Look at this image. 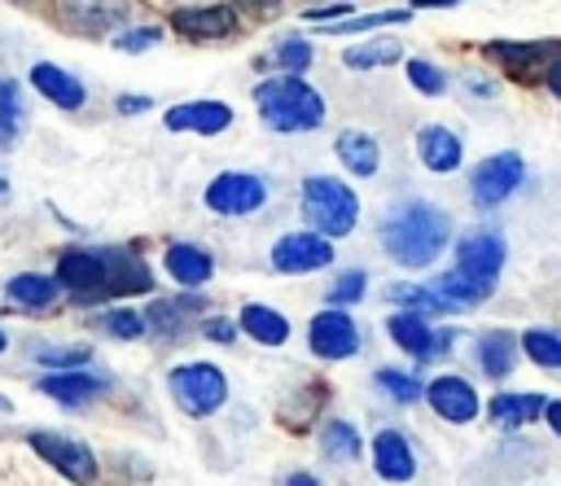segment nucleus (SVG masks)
<instances>
[{"label": "nucleus", "instance_id": "f257e3e1", "mask_svg": "<svg viewBox=\"0 0 561 486\" xmlns=\"http://www.w3.org/2000/svg\"><path fill=\"white\" fill-rule=\"evenodd\" d=\"M57 285L79 302H101V298L149 293L153 276L127 250H66L57 263Z\"/></svg>", "mask_w": 561, "mask_h": 486}, {"label": "nucleus", "instance_id": "f03ea898", "mask_svg": "<svg viewBox=\"0 0 561 486\" xmlns=\"http://www.w3.org/2000/svg\"><path fill=\"white\" fill-rule=\"evenodd\" d=\"M451 241V219L430 201H403L381 223V245L399 267H430Z\"/></svg>", "mask_w": 561, "mask_h": 486}, {"label": "nucleus", "instance_id": "7ed1b4c3", "mask_svg": "<svg viewBox=\"0 0 561 486\" xmlns=\"http://www.w3.org/2000/svg\"><path fill=\"white\" fill-rule=\"evenodd\" d=\"M254 105L272 131H316L324 118V96L298 74H272L254 88Z\"/></svg>", "mask_w": 561, "mask_h": 486}, {"label": "nucleus", "instance_id": "20e7f679", "mask_svg": "<svg viewBox=\"0 0 561 486\" xmlns=\"http://www.w3.org/2000/svg\"><path fill=\"white\" fill-rule=\"evenodd\" d=\"M302 215L316 236H346L359 223V197L333 180V175H307L302 180Z\"/></svg>", "mask_w": 561, "mask_h": 486}, {"label": "nucleus", "instance_id": "39448f33", "mask_svg": "<svg viewBox=\"0 0 561 486\" xmlns=\"http://www.w3.org/2000/svg\"><path fill=\"white\" fill-rule=\"evenodd\" d=\"M167 385H171V398L184 416H210L228 398V377L215 363H180Z\"/></svg>", "mask_w": 561, "mask_h": 486}, {"label": "nucleus", "instance_id": "423d86ee", "mask_svg": "<svg viewBox=\"0 0 561 486\" xmlns=\"http://www.w3.org/2000/svg\"><path fill=\"white\" fill-rule=\"evenodd\" d=\"M31 447H35L61 477H70V482H79V486H88V482L96 477V455H92L88 442H79V438H66V433H53V429H35V433H31Z\"/></svg>", "mask_w": 561, "mask_h": 486}, {"label": "nucleus", "instance_id": "0eeeda50", "mask_svg": "<svg viewBox=\"0 0 561 486\" xmlns=\"http://www.w3.org/2000/svg\"><path fill=\"white\" fill-rule=\"evenodd\" d=\"M267 201V184L245 171H224L206 184V206L219 215H254Z\"/></svg>", "mask_w": 561, "mask_h": 486}, {"label": "nucleus", "instance_id": "6e6552de", "mask_svg": "<svg viewBox=\"0 0 561 486\" xmlns=\"http://www.w3.org/2000/svg\"><path fill=\"white\" fill-rule=\"evenodd\" d=\"M526 166L517 153H491L486 162L473 166V180H469V193L478 206H500L517 184H522Z\"/></svg>", "mask_w": 561, "mask_h": 486}, {"label": "nucleus", "instance_id": "1a4fd4ad", "mask_svg": "<svg viewBox=\"0 0 561 486\" xmlns=\"http://www.w3.org/2000/svg\"><path fill=\"white\" fill-rule=\"evenodd\" d=\"M333 263V245L316 232H285L272 245V267L285 276H302V271H320Z\"/></svg>", "mask_w": 561, "mask_h": 486}, {"label": "nucleus", "instance_id": "9d476101", "mask_svg": "<svg viewBox=\"0 0 561 486\" xmlns=\"http://www.w3.org/2000/svg\"><path fill=\"white\" fill-rule=\"evenodd\" d=\"M307 342L320 359H351L359 350V328L346 311H320L307 324Z\"/></svg>", "mask_w": 561, "mask_h": 486}, {"label": "nucleus", "instance_id": "9b49d317", "mask_svg": "<svg viewBox=\"0 0 561 486\" xmlns=\"http://www.w3.org/2000/svg\"><path fill=\"white\" fill-rule=\"evenodd\" d=\"M390 337L399 350H408L412 359H438L451 350V333H434L425 315H412V311H394L390 315Z\"/></svg>", "mask_w": 561, "mask_h": 486}, {"label": "nucleus", "instance_id": "f8f14e48", "mask_svg": "<svg viewBox=\"0 0 561 486\" xmlns=\"http://www.w3.org/2000/svg\"><path fill=\"white\" fill-rule=\"evenodd\" d=\"M500 267H504V241L495 232H469L456 245V271H465V276H473L491 289L500 280Z\"/></svg>", "mask_w": 561, "mask_h": 486}, {"label": "nucleus", "instance_id": "ddd939ff", "mask_svg": "<svg viewBox=\"0 0 561 486\" xmlns=\"http://www.w3.org/2000/svg\"><path fill=\"white\" fill-rule=\"evenodd\" d=\"M175 31L180 35H193V39H224L237 31V9L228 4H180L171 13Z\"/></svg>", "mask_w": 561, "mask_h": 486}, {"label": "nucleus", "instance_id": "4468645a", "mask_svg": "<svg viewBox=\"0 0 561 486\" xmlns=\"http://www.w3.org/2000/svg\"><path fill=\"white\" fill-rule=\"evenodd\" d=\"M425 398H430V407L443 416V420H451V425H465V420H473L478 416V394H473V385L465 381V377H434L430 385H425Z\"/></svg>", "mask_w": 561, "mask_h": 486}, {"label": "nucleus", "instance_id": "2eb2a0df", "mask_svg": "<svg viewBox=\"0 0 561 486\" xmlns=\"http://www.w3.org/2000/svg\"><path fill=\"white\" fill-rule=\"evenodd\" d=\"M105 377L101 372H88V368H75V372H48L44 381H39V394H48V398H57L61 407H83V403H92L96 394H105Z\"/></svg>", "mask_w": 561, "mask_h": 486}, {"label": "nucleus", "instance_id": "dca6fc26", "mask_svg": "<svg viewBox=\"0 0 561 486\" xmlns=\"http://www.w3.org/2000/svg\"><path fill=\"white\" fill-rule=\"evenodd\" d=\"M232 123V109L224 101H184L167 109L171 131H197V136H219Z\"/></svg>", "mask_w": 561, "mask_h": 486}, {"label": "nucleus", "instance_id": "f3484780", "mask_svg": "<svg viewBox=\"0 0 561 486\" xmlns=\"http://www.w3.org/2000/svg\"><path fill=\"white\" fill-rule=\"evenodd\" d=\"M373 468L386 482H408L416 473V455H412V447H408V438L399 429H381L373 438Z\"/></svg>", "mask_w": 561, "mask_h": 486}, {"label": "nucleus", "instance_id": "a211bd4d", "mask_svg": "<svg viewBox=\"0 0 561 486\" xmlns=\"http://www.w3.org/2000/svg\"><path fill=\"white\" fill-rule=\"evenodd\" d=\"M31 83H35V92H39L44 101H53V105H61V109H79V105L88 101L83 83H79L70 70L53 66V61H39V66H31Z\"/></svg>", "mask_w": 561, "mask_h": 486}, {"label": "nucleus", "instance_id": "6ab92c4d", "mask_svg": "<svg viewBox=\"0 0 561 486\" xmlns=\"http://www.w3.org/2000/svg\"><path fill=\"white\" fill-rule=\"evenodd\" d=\"M416 153H421V162H425L430 171H456L460 158H465L460 136L447 131V127H421V136H416Z\"/></svg>", "mask_w": 561, "mask_h": 486}, {"label": "nucleus", "instance_id": "aec40b11", "mask_svg": "<svg viewBox=\"0 0 561 486\" xmlns=\"http://www.w3.org/2000/svg\"><path fill=\"white\" fill-rule=\"evenodd\" d=\"M167 271H171V280L175 285H188V289H197V285H206L210 276H215V263H210V254L206 250H197V245H171L167 250Z\"/></svg>", "mask_w": 561, "mask_h": 486}, {"label": "nucleus", "instance_id": "412c9836", "mask_svg": "<svg viewBox=\"0 0 561 486\" xmlns=\"http://www.w3.org/2000/svg\"><path fill=\"white\" fill-rule=\"evenodd\" d=\"M241 328H245V337H254L259 346H285V337H289V320H285L280 311L263 306V302H245V306H241Z\"/></svg>", "mask_w": 561, "mask_h": 486}, {"label": "nucleus", "instance_id": "4be33fe9", "mask_svg": "<svg viewBox=\"0 0 561 486\" xmlns=\"http://www.w3.org/2000/svg\"><path fill=\"white\" fill-rule=\"evenodd\" d=\"M543 407H548V403H543L539 394H495V398H491V420L504 425V429H517V425L543 416Z\"/></svg>", "mask_w": 561, "mask_h": 486}, {"label": "nucleus", "instance_id": "5701e85b", "mask_svg": "<svg viewBox=\"0 0 561 486\" xmlns=\"http://www.w3.org/2000/svg\"><path fill=\"white\" fill-rule=\"evenodd\" d=\"M333 149H337V158H342L355 175H373V171H377V162H381L377 140H373L368 131H342Z\"/></svg>", "mask_w": 561, "mask_h": 486}, {"label": "nucleus", "instance_id": "b1692460", "mask_svg": "<svg viewBox=\"0 0 561 486\" xmlns=\"http://www.w3.org/2000/svg\"><path fill=\"white\" fill-rule=\"evenodd\" d=\"M57 276H35V271H22V276H13L9 285H4V293L13 298V302H22V306H53L57 302Z\"/></svg>", "mask_w": 561, "mask_h": 486}, {"label": "nucleus", "instance_id": "393cba45", "mask_svg": "<svg viewBox=\"0 0 561 486\" xmlns=\"http://www.w3.org/2000/svg\"><path fill=\"white\" fill-rule=\"evenodd\" d=\"M478 363H482V372L486 377H508L513 372V363H517V342L508 337V333H486L482 342H478Z\"/></svg>", "mask_w": 561, "mask_h": 486}, {"label": "nucleus", "instance_id": "a878e982", "mask_svg": "<svg viewBox=\"0 0 561 486\" xmlns=\"http://www.w3.org/2000/svg\"><path fill=\"white\" fill-rule=\"evenodd\" d=\"M486 57H495L513 74H530L535 66H543L548 44H504V39H495V44H486Z\"/></svg>", "mask_w": 561, "mask_h": 486}, {"label": "nucleus", "instance_id": "bb28decb", "mask_svg": "<svg viewBox=\"0 0 561 486\" xmlns=\"http://www.w3.org/2000/svg\"><path fill=\"white\" fill-rule=\"evenodd\" d=\"M386 298L399 302V306L412 311V315H443V311H447V302H443L430 285H390Z\"/></svg>", "mask_w": 561, "mask_h": 486}, {"label": "nucleus", "instance_id": "cd10ccee", "mask_svg": "<svg viewBox=\"0 0 561 486\" xmlns=\"http://www.w3.org/2000/svg\"><path fill=\"white\" fill-rule=\"evenodd\" d=\"M403 57V44L399 39H373V44H359V48H346V66L351 70H373V66H390Z\"/></svg>", "mask_w": 561, "mask_h": 486}, {"label": "nucleus", "instance_id": "c85d7f7f", "mask_svg": "<svg viewBox=\"0 0 561 486\" xmlns=\"http://www.w3.org/2000/svg\"><path fill=\"white\" fill-rule=\"evenodd\" d=\"M522 350L539 368H561V333L557 328H530V333H522Z\"/></svg>", "mask_w": 561, "mask_h": 486}, {"label": "nucleus", "instance_id": "c756f323", "mask_svg": "<svg viewBox=\"0 0 561 486\" xmlns=\"http://www.w3.org/2000/svg\"><path fill=\"white\" fill-rule=\"evenodd\" d=\"M202 306H206L202 298H175V302H153V311L145 315V324H153V328H162V333H171V328L180 333V328H184V320H188V315H197Z\"/></svg>", "mask_w": 561, "mask_h": 486}, {"label": "nucleus", "instance_id": "7c9ffc66", "mask_svg": "<svg viewBox=\"0 0 561 486\" xmlns=\"http://www.w3.org/2000/svg\"><path fill=\"white\" fill-rule=\"evenodd\" d=\"M320 442H324V455L329 460H355L364 451V442H359V433H355L351 420H329L324 433H320Z\"/></svg>", "mask_w": 561, "mask_h": 486}, {"label": "nucleus", "instance_id": "2f4dec72", "mask_svg": "<svg viewBox=\"0 0 561 486\" xmlns=\"http://www.w3.org/2000/svg\"><path fill=\"white\" fill-rule=\"evenodd\" d=\"M22 131V92L13 79H0V144L9 149Z\"/></svg>", "mask_w": 561, "mask_h": 486}, {"label": "nucleus", "instance_id": "473e14b6", "mask_svg": "<svg viewBox=\"0 0 561 486\" xmlns=\"http://www.w3.org/2000/svg\"><path fill=\"white\" fill-rule=\"evenodd\" d=\"M96 328H105L110 337H123V342H136V337H145V315L140 311H131V306H114V311H101L96 315Z\"/></svg>", "mask_w": 561, "mask_h": 486}, {"label": "nucleus", "instance_id": "72a5a7b5", "mask_svg": "<svg viewBox=\"0 0 561 486\" xmlns=\"http://www.w3.org/2000/svg\"><path fill=\"white\" fill-rule=\"evenodd\" d=\"M66 18L79 26H92V31H110L127 18V9L123 4H66Z\"/></svg>", "mask_w": 561, "mask_h": 486}, {"label": "nucleus", "instance_id": "f704fd0d", "mask_svg": "<svg viewBox=\"0 0 561 486\" xmlns=\"http://www.w3.org/2000/svg\"><path fill=\"white\" fill-rule=\"evenodd\" d=\"M412 13L408 9H386V13H364V18H346V22H324L320 31L324 35H355V31H373V26H386V22H408Z\"/></svg>", "mask_w": 561, "mask_h": 486}, {"label": "nucleus", "instance_id": "c9c22d12", "mask_svg": "<svg viewBox=\"0 0 561 486\" xmlns=\"http://www.w3.org/2000/svg\"><path fill=\"white\" fill-rule=\"evenodd\" d=\"M280 74H302L311 61H316V53H311V44L307 39H280V48L267 57Z\"/></svg>", "mask_w": 561, "mask_h": 486}, {"label": "nucleus", "instance_id": "e433bc0d", "mask_svg": "<svg viewBox=\"0 0 561 486\" xmlns=\"http://www.w3.org/2000/svg\"><path fill=\"white\" fill-rule=\"evenodd\" d=\"M364 285H368L364 271H342V276L329 285V293H324L329 311H346L351 302H359V298H364Z\"/></svg>", "mask_w": 561, "mask_h": 486}, {"label": "nucleus", "instance_id": "4c0bfd02", "mask_svg": "<svg viewBox=\"0 0 561 486\" xmlns=\"http://www.w3.org/2000/svg\"><path fill=\"white\" fill-rule=\"evenodd\" d=\"M394 403H416L421 398V381L412 377V372H399V368H377V377H373Z\"/></svg>", "mask_w": 561, "mask_h": 486}, {"label": "nucleus", "instance_id": "58836bf2", "mask_svg": "<svg viewBox=\"0 0 561 486\" xmlns=\"http://www.w3.org/2000/svg\"><path fill=\"white\" fill-rule=\"evenodd\" d=\"M88 346H35V359L44 368H57V372H75L79 363H88Z\"/></svg>", "mask_w": 561, "mask_h": 486}, {"label": "nucleus", "instance_id": "ea45409f", "mask_svg": "<svg viewBox=\"0 0 561 486\" xmlns=\"http://www.w3.org/2000/svg\"><path fill=\"white\" fill-rule=\"evenodd\" d=\"M408 79H412V88H421L425 96H438V92L447 88V74H443L438 66L421 61V57H412V61H408Z\"/></svg>", "mask_w": 561, "mask_h": 486}, {"label": "nucleus", "instance_id": "a19ab883", "mask_svg": "<svg viewBox=\"0 0 561 486\" xmlns=\"http://www.w3.org/2000/svg\"><path fill=\"white\" fill-rule=\"evenodd\" d=\"M114 44H118L123 53H140V48H153V44H158V31H153V26H131V31H123Z\"/></svg>", "mask_w": 561, "mask_h": 486}, {"label": "nucleus", "instance_id": "79ce46f5", "mask_svg": "<svg viewBox=\"0 0 561 486\" xmlns=\"http://www.w3.org/2000/svg\"><path fill=\"white\" fill-rule=\"evenodd\" d=\"M311 22H329V18H351V4H311L307 9Z\"/></svg>", "mask_w": 561, "mask_h": 486}, {"label": "nucleus", "instance_id": "37998d69", "mask_svg": "<svg viewBox=\"0 0 561 486\" xmlns=\"http://www.w3.org/2000/svg\"><path fill=\"white\" fill-rule=\"evenodd\" d=\"M202 333H206L210 342H232V324H228V320H219V315H215V320H206V324H202Z\"/></svg>", "mask_w": 561, "mask_h": 486}, {"label": "nucleus", "instance_id": "c03bdc74", "mask_svg": "<svg viewBox=\"0 0 561 486\" xmlns=\"http://www.w3.org/2000/svg\"><path fill=\"white\" fill-rule=\"evenodd\" d=\"M149 109V96H118V114H140Z\"/></svg>", "mask_w": 561, "mask_h": 486}, {"label": "nucleus", "instance_id": "a18cd8bd", "mask_svg": "<svg viewBox=\"0 0 561 486\" xmlns=\"http://www.w3.org/2000/svg\"><path fill=\"white\" fill-rule=\"evenodd\" d=\"M548 92H552V96H561V57H557V61H548Z\"/></svg>", "mask_w": 561, "mask_h": 486}, {"label": "nucleus", "instance_id": "49530a36", "mask_svg": "<svg viewBox=\"0 0 561 486\" xmlns=\"http://www.w3.org/2000/svg\"><path fill=\"white\" fill-rule=\"evenodd\" d=\"M543 416H548V425H552V433H561V398H552V403L543 407Z\"/></svg>", "mask_w": 561, "mask_h": 486}, {"label": "nucleus", "instance_id": "de8ad7c7", "mask_svg": "<svg viewBox=\"0 0 561 486\" xmlns=\"http://www.w3.org/2000/svg\"><path fill=\"white\" fill-rule=\"evenodd\" d=\"M285 486H320V482H316L311 473H289V477H285Z\"/></svg>", "mask_w": 561, "mask_h": 486}, {"label": "nucleus", "instance_id": "09e8293b", "mask_svg": "<svg viewBox=\"0 0 561 486\" xmlns=\"http://www.w3.org/2000/svg\"><path fill=\"white\" fill-rule=\"evenodd\" d=\"M4 346H9V337H4V333H0V355H4Z\"/></svg>", "mask_w": 561, "mask_h": 486}, {"label": "nucleus", "instance_id": "8fccbe9b", "mask_svg": "<svg viewBox=\"0 0 561 486\" xmlns=\"http://www.w3.org/2000/svg\"><path fill=\"white\" fill-rule=\"evenodd\" d=\"M4 407H9V403H4V398H0V412H4Z\"/></svg>", "mask_w": 561, "mask_h": 486}]
</instances>
